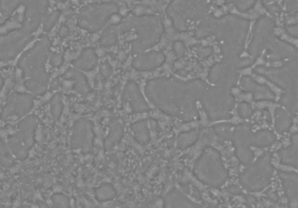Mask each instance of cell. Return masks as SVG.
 <instances>
[{"instance_id": "cell-1", "label": "cell", "mask_w": 298, "mask_h": 208, "mask_svg": "<svg viewBox=\"0 0 298 208\" xmlns=\"http://www.w3.org/2000/svg\"><path fill=\"white\" fill-rule=\"evenodd\" d=\"M50 47L51 42L48 36H42L18 62V68L22 70L25 87L36 96H42L48 90L49 75L45 65Z\"/></svg>"}, {"instance_id": "cell-2", "label": "cell", "mask_w": 298, "mask_h": 208, "mask_svg": "<svg viewBox=\"0 0 298 208\" xmlns=\"http://www.w3.org/2000/svg\"><path fill=\"white\" fill-rule=\"evenodd\" d=\"M37 125L36 116L28 115L18 123L17 134L8 138L9 148L18 160L24 161L28 157L30 149L34 145Z\"/></svg>"}, {"instance_id": "cell-3", "label": "cell", "mask_w": 298, "mask_h": 208, "mask_svg": "<svg viewBox=\"0 0 298 208\" xmlns=\"http://www.w3.org/2000/svg\"><path fill=\"white\" fill-rule=\"evenodd\" d=\"M24 29L14 30L0 36V61H11L33 40Z\"/></svg>"}, {"instance_id": "cell-4", "label": "cell", "mask_w": 298, "mask_h": 208, "mask_svg": "<svg viewBox=\"0 0 298 208\" xmlns=\"http://www.w3.org/2000/svg\"><path fill=\"white\" fill-rule=\"evenodd\" d=\"M118 11L116 4H103L92 5L84 9L79 18V25L91 32L98 31L105 25L110 16Z\"/></svg>"}, {"instance_id": "cell-5", "label": "cell", "mask_w": 298, "mask_h": 208, "mask_svg": "<svg viewBox=\"0 0 298 208\" xmlns=\"http://www.w3.org/2000/svg\"><path fill=\"white\" fill-rule=\"evenodd\" d=\"M33 107V98L29 94L15 92L8 97L0 117L6 121L12 117H22L28 114Z\"/></svg>"}, {"instance_id": "cell-6", "label": "cell", "mask_w": 298, "mask_h": 208, "mask_svg": "<svg viewBox=\"0 0 298 208\" xmlns=\"http://www.w3.org/2000/svg\"><path fill=\"white\" fill-rule=\"evenodd\" d=\"M49 0H31L26 5L23 18V29L27 33H34L39 28L40 23L48 11Z\"/></svg>"}, {"instance_id": "cell-7", "label": "cell", "mask_w": 298, "mask_h": 208, "mask_svg": "<svg viewBox=\"0 0 298 208\" xmlns=\"http://www.w3.org/2000/svg\"><path fill=\"white\" fill-rule=\"evenodd\" d=\"M272 22L269 18H262L259 20L258 23L255 25L254 29V38L252 40V43L249 46V51L251 53H255L259 49L260 45L262 44V41L264 39L267 34H269L270 28H271Z\"/></svg>"}, {"instance_id": "cell-8", "label": "cell", "mask_w": 298, "mask_h": 208, "mask_svg": "<svg viewBox=\"0 0 298 208\" xmlns=\"http://www.w3.org/2000/svg\"><path fill=\"white\" fill-rule=\"evenodd\" d=\"M90 135V126L87 121L77 122L73 129L72 144L73 147H85L88 143V137Z\"/></svg>"}, {"instance_id": "cell-9", "label": "cell", "mask_w": 298, "mask_h": 208, "mask_svg": "<svg viewBox=\"0 0 298 208\" xmlns=\"http://www.w3.org/2000/svg\"><path fill=\"white\" fill-rule=\"evenodd\" d=\"M164 61L162 54L156 51H152L149 54L143 55L138 57L135 60V65L139 69H150L155 68L161 65Z\"/></svg>"}, {"instance_id": "cell-10", "label": "cell", "mask_w": 298, "mask_h": 208, "mask_svg": "<svg viewBox=\"0 0 298 208\" xmlns=\"http://www.w3.org/2000/svg\"><path fill=\"white\" fill-rule=\"evenodd\" d=\"M97 62H98V58L95 51L88 49L84 50L82 54L80 55V58H77L76 60L73 62V65L76 68L81 69L84 70H90L92 69L95 68Z\"/></svg>"}, {"instance_id": "cell-11", "label": "cell", "mask_w": 298, "mask_h": 208, "mask_svg": "<svg viewBox=\"0 0 298 208\" xmlns=\"http://www.w3.org/2000/svg\"><path fill=\"white\" fill-rule=\"evenodd\" d=\"M126 93H127V96L128 97V99L131 101L132 106L134 107L135 109H136V110H144V109L148 108L147 105L143 102V99L141 97L138 88L134 83H131L127 86Z\"/></svg>"}, {"instance_id": "cell-12", "label": "cell", "mask_w": 298, "mask_h": 208, "mask_svg": "<svg viewBox=\"0 0 298 208\" xmlns=\"http://www.w3.org/2000/svg\"><path fill=\"white\" fill-rule=\"evenodd\" d=\"M65 79L73 80L75 82L74 89L80 93H86L88 91V84L84 75H81L80 72L76 71L74 69H70L63 75Z\"/></svg>"}, {"instance_id": "cell-13", "label": "cell", "mask_w": 298, "mask_h": 208, "mask_svg": "<svg viewBox=\"0 0 298 208\" xmlns=\"http://www.w3.org/2000/svg\"><path fill=\"white\" fill-rule=\"evenodd\" d=\"M31 0H0V12L4 17H10L12 12L20 5L29 3Z\"/></svg>"}, {"instance_id": "cell-14", "label": "cell", "mask_w": 298, "mask_h": 208, "mask_svg": "<svg viewBox=\"0 0 298 208\" xmlns=\"http://www.w3.org/2000/svg\"><path fill=\"white\" fill-rule=\"evenodd\" d=\"M0 163L4 168H11L13 165V160L9 154L7 147L3 140L0 139Z\"/></svg>"}, {"instance_id": "cell-15", "label": "cell", "mask_w": 298, "mask_h": 208, "mask_svg": "<svg viewBox=\"0 0 298 208\" xmlns=\"http://www.w3.org/2000/svg\"><path fill=\"white\" fill-rule=\"evenodd\" d=\"M63 110L61 96L59 94H55L51 100V111L54 118H58Z\"/></svg>"}, {"instance_id": "cell-16", "label": "cell", "mask_w": 298, "mask_h": 208, "mask_svg": "<svg viewBox=\"0 0 298 208\" xmlns=\"http://www.w3.org/2000/svg\"><path fill=\"white\" fill-rule=\"evenodd\" d=\"M291 125V120L283 110L277 112V120H276V129L281 132L287 130Z\"/></svg>"}, {"instance_id": "cell-17", "label": "cell", "mask_w": 298, "mask_h": 208, "mask_svg": "<svg viewBox=\"0 0 298 208\" xmlns=\"http://www.w3.org/2000/svg\"><path fill=\"white\" fill-rule=\"evenodd\" d=\"M59 15H60V12L58 11H53L51 14L48 16L47 19L45 20L44 25H43L45 32H49V31H51L53 28V26L56 25V23L58 20Z\"/></svg>"}, {"instance_id": "cell-18", "label": "cell", "mask_w": 298, "mask_h": 208, "mask_svg": "<svg viewBox=\"0 0 298 208\" xmlns=\"http://www.w3.org/2000/svg\"><path fill=\"white\" fill-rule=\"evenodd\" d=\"M52 204L54 205L56 208H69V201L67 198L62 194H53L51 198Z\"/></svg>"}, {"instance_id": "cell-19", "label": "cell", "mask_w": 298, "mask_h": 208, "mask_svg": "<svg viewBox=\"0 0 298 208\" xmlns=\"http://www.w3.org/2000/svg\"><path fill=\"white\" fill-rule=\"evenodd\" d=\"M100 43L103 45L105 46H110V45H113V43H116V35L115 33L108 31L103 35L100 40Z\"/></svg>"}, {"instance_id": "cell-20", "label": "cell", "mask_w": 298, "mask_h": 208, "mask_svg": "<svg viewBox=\"0 0 298 208\" xmlns=\"http://www.w3.org/2000/svg\"><path fill=\"white\" fill-rule=\"evenodd\" d=\"M135 132H136V136L138 138H140V140H143L147 138V129H146L145 122H140L137 123L135 126Z\"/></svg>"}, {"instance_id": "cell-21", "label": "cell", "mask_w": 298, "mask_h": 208, "mask_svg": "<svg viewBox=\"0 0 298 208\" xmlns=\"http://www.w3.org/2000/svg\"><path fill=\"white\" fill-rule=\"evenodd\" d=\"M239 113L243 117L247 118V117L250 116L251 114H252V110H251L250 107L247 104H242L240 107H239Z\"/></svg>"}, {"instance_id": "cell-22", "label": "cell", "mask_w": 298, "mask_h": 208, "mask_svg": "<svg viewBox=\"0 0 298 208\" xmlns=\"http://www.w3.org/2000/svg\"><path fill=\"white\" fill-rule=\"evenodd\" d=\"M63 63V58L58 53H52L50 58V64L53 67H59Z\"/></svg>"}, {"instance_id": "cell-23", "label": "cell", "mask_w": 298, "mask_h": 208, "mask_svg": "<svg viewBox=\"0 0 298 208\" xmlns=\"http://www.w3.org/2000/svg\"><path fill=\"white\" fill-rule=\"evenodd\" d=\"M100 73L104 77H109L112 74V68L108 64H102L100 65Z\"/></svg>"}, {"instance_id": "cell-24", "label": "cell", "mask_w": 298, "mask_h": 208, "mask_svg": "<svg viewBox=\"0 0 298 208\" xmlns=\"http://www.w3.org/2000/svg\"><path fill=\"white\" fill-rule=\"evenodd\" d=\"M174 49H175V53L178 56H182L185 52V47L181 42H176L174 44Z\"/></svg>"}, {"instance_id": "cell-25", "label": "cell", "mask_w": 298, "mask_h": 208, "mask_svg": "<svg viewBox=\"0 0 298 208\" xmlns=\"http://www.w3.org/2000/svg\"><path fill=\"white\" fill-rule=\"evenodd\" d=\"M58 34L61 37H66L69 34V30L66 27V25H62L58 31Z\"/></svg>"}, {"instance_id": "cell-26", "label": "cell", "mask_w": 298, "mask_h": 208, "mask_svg": "<svg viewBox=\"0 0 298 208\" xmlns=\"http://www.w3.org/2000/svg\"><path fill=\"white\" fill-rule=\"evenodd\" d=\"M288 31L292 34L293 36H298V26H293V27H290Z\"/></svg>"}, {"instance_id": "cell-27", "label": "cell", "mask_w": 298, "mask_h": 208, "mask_svg": "<svg viewBox=\"0 0 298 208\" xmlns=\"http://www.w3.org/2000/svg\"><path fill=\"white\" fill-rule=\"evenodd\" d=\"M37 205H38L39 208H49V206L46 202H43V201H38Z\"/></svg>"}, {"instance_id": "cell-28", "label": "cell", "mask_w": 298, "mask_h": 208, "mask_svg": "<svg viewBox=\"0 0 298 208\" xmlns=\"http://www.w3.org/2000/svg\"><path fill=\"white\" fill-rule=\"evenodd\" d=\"M3 85H4V80H3V78H2V76L0 75V91H1V90H2Z\"/></svg>"}, {"instance_id": "cell-29", "label": "cell", "mask_w": 298, "mask_h": 208, "mask_svg": "<svg viewBox=\"0 0 298 208\" xmlns=\"http://www.w3.org/2000/svg\"><path fill=\"white\" fill-rule=\"evenodd\" d=\"M4 24V20H3V18L0 17V26Z\"/></svg>"}, {"instance_id": "cell-30", "label": "cell", "mask_w": 298, "mask_h": 208, "mask_svg": "<svg viewBox=\"0 0 298 208\" xmlns=\"http://www.w3.org/2000/svg\"><path fill=\"white\" fill-rule=\"evenodd\" d=\"M22 208H30L29 207H23Z\"/></svg>"}, {"instance_id": "cell-31", "label": "cell", "mask_w": 298, "mask_h": 208, "mask_svg": "<svg viewBox=\"0 0 298 208\" xmlns=\"http://www.w3.org/2000/svg\"><path fill=\"white\" fill-rule=\"evenodd\" d=\"M60 1H66V0H60Z\"/></svg>"}]
</instances>
